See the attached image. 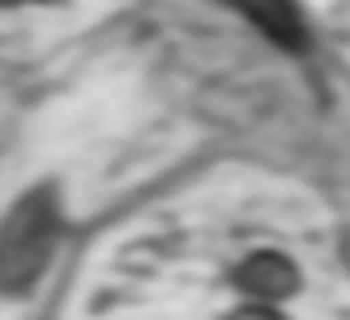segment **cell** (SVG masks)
<instances>
[{"label":"cell","mask_w":350,"mask_h":320,"mask_svg":"<svg viewBox=\"0 0 350 320\" xmlns=\"http://www.w3.org/2000/svg\"><path fill=\"white\" fill-rule=\"evenodd\" d=\"M61 237V204L53 189H34L0 219V294H27L49 267Z\"/></svg>","instance_id":"obj_1"},{"label":"cell","mask_w":350,"mask_h":320,"mask_svg":"<svg viewBox=\"0 0 350 320\" xmlns=\"http://www.w3.org/2000/svg\"><path fill=\"white\" fill-rule=\"evenodd\" d=\"M241 12L271 42H279V46H286V49L305 46V27H301V16H297L294 4H245Z\"/></svg>","instance_id":"obj_2"},{"label":"cell","mask_w":350,"mask_h":320,"mask_svg":"<svg viewBox=\"0 0 350 320\" xmlns=\"http://www.w3.org/2000/svg\"><path fill=\"white\" fill-rule=\"evenodd\" d=\"M241 282L249 290H256V294H267V297H279V294H290L297 282L294 267L286 264L282 256H275V252H260V256H252L249 264L241 267Z\"/></svg>","instance_id":"obj_3"},{"label":"cell","mask_w":350,"mask_h":320,"mask_svg":"<svg viewBox=\"0 0 350 320\" xmlns=\"http://www.w3.org/2000/svg\"><path fill=\"white\" fill-rule=\"evenodd\" d=\"M241 320H279L275 312H264V309H249V312H241Z\"/></svg>","instance_id":"obj_4"}]
</instances>
